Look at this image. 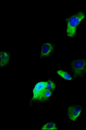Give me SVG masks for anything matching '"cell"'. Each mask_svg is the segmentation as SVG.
Returning a JSON list of instances; mask_svg holds the SVG:
<instances>
[{
	"label": "cell",
	"instance_id": "obj_2",
	"mask_svg": "<svg viewBox=\"0 0 86 130\" xmlns=\"http://www.w3.org/2000/svg\"><path fill=\"white\" fill-rule=\"evenodd\" d=\"M65 23L64 32L67 38L74 40L80 34V27L86 21V11L76 10L63 18Z\"/></svg>",
	"mask_w": 86,
	"mask_h": 130
},
{
	"label": "cell",
	"instance_id": "obj_5",
	"mask_svg": "<svg viewBox=\"0 0 86 130\" xmlns=\"http://www.w3.org/2000/svg\"><path fill=\"white\" fill-rule=\"evenodd\" d=\"M56 48V42L49 40L42 42L38 50V58L43 60L52 59L55 54Z\"/></svg>",
	"mask_w": 86,
	"mask_h": 130
},
{
	"label": "cell",
	"instance_id": "obj_8",
	"mask_svg": "<svg viewBox=\"0 0 86 130\" xmlns=\"http://www.w3.org/2000/svg\"><path fill=\"white\" fill-rule=\"evenodd\" d=\"M38 129L40 130H58L60 127L58 121H45L41 123Z\"/></svg>",
	"mask_w": 86,
	"mask_h": 130
},
{
	"label": "cell",
	"instance_id": "obj_3",
	"mask_svg": "<svg viewBox=\"0 0 86 130\" xmlns=\"http://www.w3.org/2000/svg\"><path fill=\"white\" fill-rule=\"evenodd\" d=\"M69 68L77 80H83L86 77V56H80L70 59Z\"/></svg>",
	"mask_w": 86,
	"mask_h": 130
},
{
	"label": "cell",
	"instance_id": "obj_6",
	"mask_svg": "<svg viewBox=\"0 0 86 130\" xmlns=\"http://www.w3.org/2000/svg\"><path fill=\"white\" fill-rule=\"evenodd\" d=\"M54 74L56 79H58L64 83H74L78 80L69 70L66 69L58 68L55 70Z\"/></svg>",
	"mask_w": 86,
	"mask_h": 130
},
{
	"label": "cell",
	"instance_id": "obj_7",
	"mask_svg": "<svg viewBox=\"0 0 86 130\" xmlns=\"http://www.w3.org/2000/svg\"><path fill=\"white\" fill-rule=\"evenodd\" d=\"M12 50L10 48H4L0 50V69L8 70L11 69L12 63Z\"/></svg>",
	"mask_w": 86,
	"mask_h": 130
},
{
	"label": "cell",
	"instance_id": "obj_1",
	"mask_svg": "<svg viewBox=\"0 0 86 130\" xmlns=\"http://www.w3.org/2000/svg\"><path fill=\"white\" fill-rule=\"evenodd\" d=\"M54 76L45 80H36L32 87L31 95L28 102V108H32L45 104L53 108L56 103V93L59 84Z\"/></svg>",
	"mask_w": 86,
	"mask_h": 130
},
{
	"label": "cell",
	"instance_id": "obj_4",
	"mask_svg": "<svg viewBox=\"0 0 86 130\" xmlns=\"http://www.w3.org/2000/svg\"><path fill=\"white\" fill-rule=\"evenodd\" d=\"M65 110L66 121L71 124H75L83 118L84 106L80 103L71 102L66 105Z\"/></svg>",
	"mask_w": 86,
	"mask_h": 130
}]
</instances>
